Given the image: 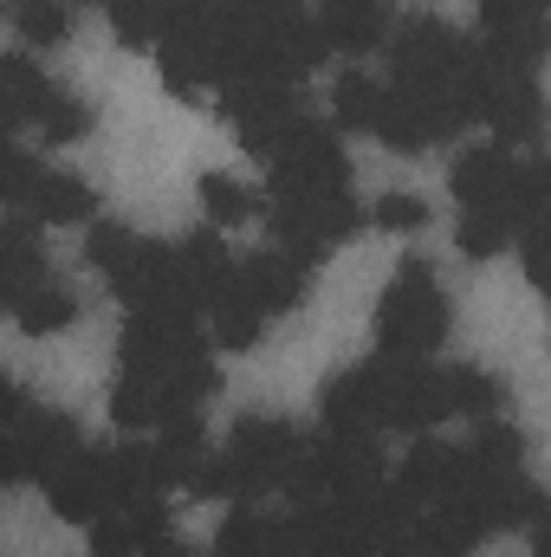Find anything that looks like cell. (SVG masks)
Listing matches in <instances>:
<instances>
[{
    "instance_id": "18",
    "label": "cell",
    "mask_w": 551,
    "mask_h": 557,
    "mask_svg": "<svg viewBox=\"0 0 551 557\" xmlns=\"http://www.w3.org/2000/svg\"><path fill=\"white\" fill-rule=\"evenodd\" d=\"M370 221H377L383 234H415V227L428 221V201H415V195H383Z\"/></svg>"
},
{
    "instance_id": "4",
    "label": "cell",
    "mask_w": 551,
    "mask_h": 557,
    "mask_svg": "<svg viewBox=\"0 0 551 557\" xmlns=\"http://www.w3.org/2000/svg\"><path fill=\"white\" fill-rule=\"evenodd\" d=\"M46 499H52V512L59 519H72V525H91V519H105L111 506H118V473H111V454H65L46 480Z\"/></svg>"
},
{
    "instance_id": "2",
    "label": "cell",
    "mask_w": 551,
    "mask_h": 557,
    "mask_svg": "<svg viewBox=\"0 0 551 557\" xmlns=\"http://www.w3.org/2000/svg\"><path fill=\"white\" fill-rule=\"evenodd\" d=\"M351 234H364V214H357L351 188H331V195H273V240H279V253H292L298 267L325 260Z\"/></svg>"
},
{
    "instance_id": "15",
    "label": "cell",
    "mask_w": 551,
    "mask_h": 557,
    "mask_svg": "<svg viewBox=\"0 0 551 557\" xmlns=\"http://www.w3.org/2000/svg\"><path fill=\"white\" fill-rule=\"evenodd\" d=\"M331 104H338V124L344 131H370L377 124V104H383V85L364 78V72H344L338 91H331Z\"/></svg>"
},
{
    "instance_id": "19",
    "label": "cell",
    "mask_w": 551,
    "mask_h": 557,
    "mask_svg": "<svg viewBox=\"0 0 551 557\" xmlns=\"http://www.w3.org/2000/svg\"><path fill=\"white\" fill-rule=\"evenodd\" d=\"M480 13H487V26H500V20H539L546 0H480Z\"/></svg>"
},
{
    "instance_id": "21",
    "label": "cell",
    "mask_w": 551,
    "mask_h": 557,
    "mask_svg": "<svg viewBox=\"0 0 551 557\" xmlns=\"http://www.w3.org/2000/svg\"><path fill=\"white\" fill-rule=\"evenodd\" d=\"M13 305H20V292H13V285H7V278H0V318H7V311H13Z\"/></svg>"
},
{
    "instance_id": "20",
    "label": "cell",
    "mask_w": 551,
    "mask_h": 557,
    "mask_svg": "<svg viewBox=\"0 0 551 557\" xmlns=\"http://www.w3.org/2000/svg\"><path fill=\"white\" fill-rule=\"evenodd\" d=\"M20 473H26V467H20V447H13V434L0 428V486H7V480H20Z\"/></svg>"
},
{
    "instance_id": "3",
    "label": "cell",
    "mask_w": 551,
    "mask_h": 557,
    "mask_svg": "<svg viewBox=\"0 0 551 557\" xmlns=\"http://www.w3.org/2000/svg\"><path fill=\"white\" fill-rule=\"evenodd\" d=\"M0 98H7L13 124H39L46 143L91 137V104H85V98H65L26 52H7V59H0Z\"/></svg>"
},
{
    "instance_id": "9",
    "label": "cell",
    "mask_w": 551,
    "mask_h": 557,
    "mask_svg": "<svg viewBox=\"0 0 551 557\" xmlns=\"http://www.w3.org/2000/svg\"><path fill=\"white\" fill-rule=\"evenodd\" d=\"M20 214H33L39 227H59V221H85V214H98V195H91L85 182H72V175L39 169L33 188L20 195Z\"/></svg>"
},
{
    "instance_id": "13",
    "label": "cell",
    "mask_w": 551,
    "mask_h": 557,
    "mask_svg": "<svg viewBox=\"0 0 551 557\" xmlns=\"http://www.w3.org/2000/svg\"><path fill=\"white\" fill-rule=\"evenodd\" d=\"M208 318H215V344H221V350H254L260 331H267V318H260L254 305H241L234 292H221V298L208 305Z\"/></svg>"
},
{
    "instance_id": "11",
    "label": "cell",
    "mask_w": 551,
    "mask_h": 557,
    "mask_svg": "<svg viewBox=\"0 0 551 557\" xmlns=\"http://www.w3.org/2000/svg\"><path fill=\"white\" fill-rule=\"evenodd\" d=\"M13 318L33 331V337H46V331H65L72 318H78V298L65 292V285H33V292H20V305H13Z\"/></svg>"
},
{
    "instance_id": "7",
    "label": "cell",
    "mask_w": 551,
    "mask_h": 557,
    "mask_svg": "<svg viewBox=\"0 0 551 557\" xmlns=\"http://www.w3.org/2000/svg\"><path fill=\"white\" fill-rule=\"evenodd\" d=\"M7 434H13V447H20V467L33 473V480H46L65 454H78V421L59 416V409H39V403H26L20 416L7 421Z\"/></svg>"
},
{
    "instance_id": "12",
    "label": "cell",
    "mask_w": 551,
    "mask_h": 557,
    "mask_svg": "<svg viewBox=\"0 0 551 557\" xmlns=\"http://www.w3.org/2000/svg\"><path fill=\"white\" fill-rule=\"evenodd\" d=\"M513 221L506 214H487V208H461V227H454V247L467 253V260H493V253H506L513 247Z\"/></svg>"
},
{
    "instance_id": "17",
    "label": "cell",
    "mask_w": 551,
    "mask_h": 557,
    "mask_svg": "<svg viewBox=\"0 0 551 557\" xmlns=\"http://www.w3.org/2000/svg\"><path fill=\"white\" fill-rule=\"evenodd\" d=\"M13 20H20V33H26L33 46H59V39L72 33L65 0H20V7H13Z\"/></svg>"
},
{
    "instance_id": "14",
    "label": "cell",
    "mask_w": 551,
    "mask_h": 557,
    "mask_svg": "<svg viewBox=\"0 0 551 557\" xmlns=\"http://www.w3.org/2000/svg\"><path fill=\"white\" fill-rule=\"evenodd\" d=\"M215 557H279V525H267L260 512H234L215 539Z\"/></svg>"
},
{
    "instance_id": "16",
    "label": "cell",
    "mask_w": 551,
    "mask_h": 557,
    "mask_svg": "<svg viewBox=\"0 0 551 557\" xmlns=\"http://www.w3.org/2000/svg\"><path fill=\"white\" fill-rule=\"evenodd\" d=\"M201 208H208V221H215V227H241V221L260 208V195H254V188H241L234 175H201Z\"/></svg>"
},
{
    "instance_id": "1",
    "label": "cell",
    "mask_w": 551,
    "mask_h": 557,
    "mask_svg": "<svg viewBox=\"0 0 551 557\" xmlns=\"http://www.w3.org/2000/svg\"><path fill=\"white\" fill-rule=\"evenodd\" d=\"M448 292L434 285L428 260H403V273L390 278L383 305H377V331H383V350L390 357H428L441 337H448Z\"/></svg>"
},
{
    "instance_id": "8",
    "label": "cell",
    "mask_w": 551,
    "mask_h": 557,
    "mask_svg": "<svg viewBox=\"0 0 551 557\" xmlns=\"http://www.w3.org/2000/svg\"><path fill=\"white\" fill-rule=\"evenodd\" d=\"M383 33H390V20L377 0H325V20H318L325 52H370V46H383Z\"/></svg>"
},
{
    "instance_id": "6",
    "label": "cell",
    "mask_w": 551,
    "mask_h": 557,
    "mask_svg": "<svg viewBox=\"0 0 551 557\" xmlns=\"http://www.w3.org/2000/svg\"><path fill=\"white\" fill-rule=\"evenodd\" d=\"M228 292L241 298V305H254L260 318H285V311H298L305 305V267L292 260V253H254V260H241L234 278H228Z\"/></svg>"
},
{
    "instance_id": "10",
    "label": "cell",
    "mask_w": 551,
    "mask_h": 557,
    "mask_svg": "<svg viewBox=\"0 0 551 557\" xmlns=\"http://www.w3.org/2000/svg\"><path fill=\"white\" fill-rule=\"evenodd\" d=\"M441 403H448V416H493V409L506 403V389H500L487 370L454 363V370H441Z\"/></svg>"
},
{
    "instance_id": "5",
    "label": "cell",
    "mask_w": 551,
    "mask_h": 557,
    "mask_svg": "<svg viewBox=\"0 0 551 557\" xmlns=\"http://www.w3.org/2000/svg\"><path fill=\"white\" fill-rule=\"evenodd\" d=\"M461 131V117H454V104H441V98H421V91H396V85H383V104H377V124H370V137H383L390 149H434L441 137H454Z\"/></svg>"
}]
</instances>
